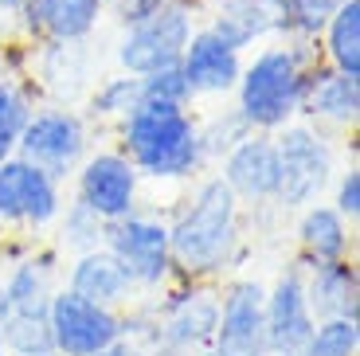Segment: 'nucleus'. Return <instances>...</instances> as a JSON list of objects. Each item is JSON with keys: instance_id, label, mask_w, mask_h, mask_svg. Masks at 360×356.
<instances>
[{"instance_id": "1", "label": "nucleus", "mask_w": 360, "mask_h": 356, "mask_svg": "<svg viewBox=\"0 0 360 356\" xmlns=\"http://www.w3.org/2000/svg\"><path fill=\"white\" fill-rule=\"evenodd\" d=\"M321 59L317 39H286V44L262 47L251 63H243L235 82V110L255 134L282 129L302 110L306 71Z\"/></svg>"}, {"instance_id": "17", "label": "nucleus", "mask_w": 360, "mask_h": 356, "mask_svg": "<svg viewBox=\"0 0 360 356\" xmlns=\"http://www.w3.org/2000/svg\"><path fill=\"white\" fill-rule=\"evenodd\" d=\"M314 274L306 282V305L314 321L321 317H356L360 310V278L352 258H329V262H309Z\"/></svg>"}, {"instance_id": "6", "label": "nucleus", "mask_w": 360, "mask_h": 356, "mask_svg": "<svg viewBox=\"0 0 360 356\" xmlns=\"http://www.w3.org/2000/svg\"><path fill=\"white\" fill-rule=\"evenodd\" d=\"M82 153H86V125L71 110H39L16 137V157L32 160L51 180L71 177L82 165Z\"/></svg>"}, {"instance_id": "31", "label": "nucleus", "mask_w": 360, "mask_h": 356, "mask_svg": "<svg viewBox=\"0 0 360 356\" xmlns=\"http://www.w3.org/2000/svg\"><path fill=\"white\" fill-rule=\"evenodd\" d=\"M333 208H337V212H341L349 223H356V215H360V169L341 172V180H337Z\"/></svg>"}, {"instance_id": "32", "label": "nucleus", "mask_w": 360, "mask_h": 356, "mask_svg": "<svg viewBox=\"0 0 360 356\" xmlns=\"http://www.w3.org/2000/svg\"><path fill=\"white\" fill-rule=\"evenodd\" d=\"M94 356H141L134 345H126V341H114V345H106L102 352H94Z\"/></svg>"}, {"instance_id": "4", "label": "nucleus", "mask_w": 360, "mask_h": 356, "mask_svg": "<svg viewBox=\"0 0 360 356\" xmlns=\"http://www.w3.org/2000/svg\"><path fill=\"white\" fill-rule=\"evenodd\" d=\"M196 32L192 27V0H165L157 12L126 27L117 44V63L126 75H149L172 67L184 55V44Z\"/></svg>"}, {"instance_id": "15", "label": "nucleus", "mask_w": 360, "mask_h": 356, "mask_svg": "<svg viewBox=\"0 0 360 356\" xmlns=\"http://www.w3.org/2000/svg\"><path fill=\"white\" fill-rule=\"evenodd\" d=\"M106 0H24L16 8L27 36H44L47 44H79L86 39Z\"/></svg>"}, {"instance_id": "30", "label": "nucleus", "mask_w": 360, "mask_h": 356, "mask_svg": "<svg viewBox=\"0 0 360 356\" xmlns=\"http://www.w3.org/2000/svg\"><path fill=\"white\" fill-rule=\"evenodd\" d=\"M141 98L188 106V102H192V90H188V79H184V71H180V63H172V67H161V71L141 75Z\"/></svg>"}, {"instance_id": "29", "label": "nucleus", "mask_w": 360, "mask_h": 356, "mask_svg": "<svg viewBox=\"0 0 360 356\" xmlns=\"http://www.w3.org/2000/svg\"><path fill=\"white\" fill-rule=\"evenodd\" d=\"M102 239H106V220H98L86 204L75 200L63 215V243L75 250H94L102 247Z\"/></svg>"}, {"instance_id": "9", "label": "nucleus", "mask_w": 360, "mask_h": 356, "mask_svg": "<svg viewBox=\"0 0 360 356\" xmlns=\"http://www.w3.org/2000/svg\"><path fill=\"white\" fill-rule=\"evenodd\" d=\"M63 212L59 180H51L32 160L16 157L0 160V227L4 223H24V227H47Z\"/></svg>"}, {"instance_id": "21", "label": "nucleus", "mask_w": 360, "mask_h": 356, "mask_svg": "<svg viewBox=\"0 0 360 356\" xmlns=\"http://www.w3.org/2000/svg\"><path fill=\"white\" fill-rule=\"evenodd\" d=\"M297 243L306 262H329V258H349L352 250V235H349V220L337 212L333 204H309L302 208V223H297Z\"/></svg>"}, {"instance_id": "19", "label": "nucleus", "mask_w": 360, "mask_h": 356, "mask_svg": "<svg viewBox=\"0 0 360 356\" xmlns=\"http://www.w3.org/2000/svg\"><path fill=\"white\" fill-rule=\"evenodd\" d=\"M51 298H4L0 294V341L12 356H47L55 348L51 321H47Z\"/></svg>"}, {"instance_id": "25", "label": "nucleus", "mask_w": 360, "mask_h": 356, "mask_svg": "<svg viewBox=\"0 0 360 356\" xmlns=\"http://www.w3.org/2000/svg\"><path fill=\"white\" fill-rule=\"evenodd\" d=\"M356 352H360L356 317H321L314 325L309 356H356Z\"/></svg>"}, {"instance_id": "13", "label": "nucleus", "mask_w": 360, "mask_h": 356, "mask_svg": "<svg viewBox=\"0 0 360 356\" xmlns=\"http://www.w3.org/2000/svg\"><path fill=\"white\" fill-rule=\"evenodd\" d=\"M180 71L188 79L192 98H216V94H231L235 90L239 71H243V55L231 44H224L212 27H200L184 44Z\"/></svg>"}, {"instance_id": "14", "label": "nucleus", "mask_w": 360, "mask_h": 356, "mask_svg": "<svg viewBox=\"0 0 360 356\" xmlns=\"http://www.w3.org/2000/svg\"><path fill=\"white\" fill-rule=\"evenodd\" d=\"M278 145L266 134H247L235 149L224 153V184L239 200H274L278 196Z\"/></svg>"}, {"instance_id": "7", "label": "nucleus", "mask_w": 360, "mask_h": 356, "mask_svg": "<svg viewBox=\"0 0 360 356\" xmlns=\"http://www.w3.org/2000/svg\"><path fill=\"white\" fill-rule=\"evenodd\" d=\"M102 247L129 270L134 286H161L172 274V247H169V223L149 215H122L106 223Z\"/></svg>"}, {"instance_id": "27", "label": "nucleus", "mask_w": 360, "mask_h": 356, "mask_svg": "<svg viewBox=\"0 0 360 356\" xmlns=\"http://www.w3.org/2000/svg\"><path fill=\"white\" fill-rule=\"evenodd\" d=\"M32 114H36V110H32L27 94L12 79L0 75V145H12V149H16V137H20V129L27 125Z\"/></svg>"}, {"instance_id": "37", "label": "nucleus", "mask_w": 360, "mask_h": 356, "mask_svg": "<svg viewBox=\"0 0 360 356\" xmlns=\"http://www.w3.org/2000/svg\"><path fill=\"white\" fill-rule=\"evenodd\" d=\"M47 356H63V352H55V348H51V352H47Z\"/></svg>"}, {"instance_id": "23", "label": "nucleus", "mask_w": 360, "mask_h": 356, "mask_svg": "<svg viewBox=\"0 0 360 356\" xmlns=\"http://www.w3.org/2000/svg\"><path fill=\"white\" fill-rule=\"evenodd\" d=\"M325 63L360 79V0H341L325 24Z\"/></svg>"}, {"instance_id": "2", "label": "nucleus", "mask_w": 360, "mask_h": 356, "mask_svg": "<svg viewBox=\"0 0 360 356\" xmlns=\"http://www.w3.org/2000/svg\"><path fill=\"white\" fill-rule=\"evenodd\" d=\"M122 145L134 169L149 180H184L204 165L200 125L188 106L141 98L122 117Z\"/></svg>"}, {"instance_id": "36", "label": "nucleus", "mask_w": 360, "mask_h": 356, "mask_svg": "<svg viewBox=\"0 0 360 356\" xmlns=\"http://www.w3.org/2000/svg\"><path fill=\"white\" fill-rule=\"evenodd\" d=\"M0 75H4V55H0Z\"/></svg>"}, {"instance_id": "10", "label": "nucleus", "mask_w": 360, "mask_h": 356, "mask_svg": "<svg viewBox=\"0 0 360 356\" xmlns=\"http://www.w3.org/2000/svg\"><path fill=\"white\" fill-rule=\"evenodd\" d=\"M212 345L216 356H266V290L259 282L227 286Z\"/></svg>"}, {"instance_id": "35", "label": "nucleus", "mask_w": 360, "mask_h": 356, "mask_svg": "<svg viewBox=\"0 0 360 356\" xmlns=\"http://www.w3.org/2000/svg\"><path fill=\"white\" fill-rule=\"evenodd\" d=\"M0 356H8V348H4V341H0Z\"/></svg>"}, {"instance_id": "38", "label": "nucleus", "mask_w": 360, "mask_h": 356, "mask_svg": "<svg viewBox=\"0 0 360 356\" xmlns=\"http://www.w3.org/2000/svg\"><path fill=\"white\" fill-rule=\"evenodd\" d=\"M212 4H216V0H212Z\"/></svg>"}, {"instance_id": "20", "label": "nucleus", "mask_w": 360, "mask_h": 356, "mask_svg": "<svg viewBox=\"0 0 360 356\" xmlns=\"http://www.w3.org/2000/svg\"><path fill=\"white\" fill-rule=\"evenodd\" d=\"M207 27L235 51H243L266 36H282V16L274 0H216V16Z\"/></svg>"}, {"instance_id": "3", "label": "nucleus", "mask_w": 360, "mask_h": 356, "mask_svg": "<svg viewBox=\"0 0 360 356\" xmlns=\"http://www.w3.org/2000/svg\"><path fill=\"white\" fill-rule=\"evenodd\" d=\"M172 267L192 278H207L231 262L239 247V196L224 184V177H212L196 188L188 208L169 223Z\"/></svg>"}, {"instance_id": "18", "label": "nucleus", "mask_w": 360, "mask_h": 356, "mask_svg": "<svg viewBox=\"0 0 360 356\" xmlns=\"http://www.w3.org/2000/svg\"><path fill=\"white\" fill-rule=\"evenodd\" d=\"M67 290H75L86 302L106 305V310H117V305L129 302V294H134L137 286L129 278V270L106 247H94V250H82L79 262L71 267V286Z\"/></svg>"}, {"instance_id": "8", "label": "nucleus", "mask_w": 360, "mask_h": 356, "mask_svg": "<svg viewBox=\"0 0 360 356\" xmlns=\"http://www.w3.org/2000/svg\"><path fill=\"white\" fill-rule=\"evenodd\" d=\"M47 321H51L55 352H63V356H94L106 345L122 341V333H126V321L117 317V310L86 302V298H79L75 290L51 294Z\"/></svg>"}, {"instance_id": "26", "label": "nucleus", "mask_w": 360, "mask_h": 356, "mask_svg": "<svg viewBox=\"0 0 360 356\" xmlns=\"http://www.w3.org/2000/svg\"><path fill=\"white\" fill-rule=\"evenodd\" d=\"M137 102H141V75H122L102 82L98 94L90 98V110L98 117H126Z\"/></svg>"}, {"instance_id": "28", "label": "nucleus", "mask_w": 360, "mask_h": 356, "mask_svg": "<svg viewBox=\"0 0 360 356\" xmlns=\"http://www.w3.org/2000/svg\"><path fill=\"white\" fill-rule=\"evenodd\" d=\"M247 134H255V129L239 117V110H231V114H224V117H212V122L200 129V149H204V160L224 157V153L235 149Z\"/></svg>"}, {"instance_id": "11", "label": "nucleus", "mask_w": 360, "mask_h": 356, "mask_svg": "<svg viewBox=\"0 0 360 356\" xmlns=\"http://www.w3.org/2000/svg\"><path fill=\"white\" fill-rule=\"evenodd\" d=\"M137 180L141 172L126 153H94L79 165V204H86L98 220H122L137 212Z\"/></svg>"}, {"instance_id": "16", "label": "nucleus", "mask_w": 360, "mask_h": 356, "mask_svg": "<svg viewBox=\"0 0 360 356\" xmlns=\"http://www.w3.org/2000/svg\"><path fill=\"white\" fill-rule=\"evenodd\" d=\"M297 114H309L317 122L352 129L360 122V79H349L345 71L317 59L306 71V94H302V110Z\"/></svg>"}, {"instance_id": "5", "label": "nucleus", "mask_w": 360, "mask_h": 356, "mask_svg": "<svg viewBox=\"0 0 360 356\" xmlns=\"http://www.w3.org/2000/svg\"><path fill=\"white\" fill-rule=\"evenodd\" d=\"M278 145V204L282 208H309L321 200L333 177V153L325 145V137L309 125H282V134L274 137Z\"/></svg>"}, {"instance_id": "24", "label": "nucleus", "mask_w": 360, "mask_h": 356, "mask_svg": "<svg viewBox=\"0 0 360 356\" xmlns=\"http://www.w3.org/2000/svg\"><path fill=\"white\" fill-rule=\"evenodd\" d=\"M286 39H317L341 0H274Z\"/></svg>"}, {"instance_id": "12", "label": "nucleus", "mask_w": 360, "mask_h": 356, "mask_svg": "<svg viewBox=\"0 0 360 356\" xmlns=\"http://www.w3.org/2000/svg\"><path fill=\"white\" fill-rule=\"evenodd\" d=\"M314 325L302 267H294L266 290V356H309Z\"/></svg>"}, {"instance_id": "22", "label": "nucleus", "mask_w": 360, "mask_h": 356, "mask_svg": "<svg viewBox=\"0 0 360 356\" xmlns=\"http://www.w3.org/2000/svg\"><path fill=\"white\" fill-rule=\"evenodd\" d=\"M216 317H219V302L212 294H184L161 325L165 352H188V348L212 341Z\"/></svg>"}, {"instance_id": "34", "label": "nucleus", "mask_w": 360, "mask_h": 356, "mask_svg": "<svg viewBox=\"0 0 360 356\" xmlns=\"http://www.w3.org/2000/svg\"><path fill=\"white\" fill-rule=\"evenodd\" d=\"M106 4H114V8H117V4H126V0H106Z\"/></svg>"}, {"instance_id": "33", "label": "nucleus", "mask_w": 360, "mask_h": 356, "mask_svg": "<svg viewBox=\"0 0 360 356\" xmlns=\"http://www.w3.org/2000/svg\"><path fill=\"white\" fill-rule=\"evenodd\" d=\"M24 4V0H0V12H8V16H16V8Z\"/></svg>"}]
</instances>
